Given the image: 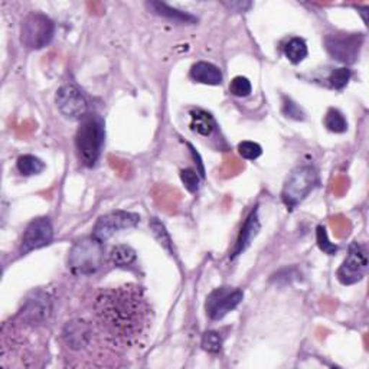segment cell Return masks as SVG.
Instances as JSON below:
<instances>
[{
    "mask_svg": "<svg viewBox=\"0 0 369 369\" xmlns=\"http://www.w3.org/2000/svg\"><path fill=\"white\" fill-rule=\"evenodd\" d=\"M258 231H260V220H258V209L255 207V209L250 213V217L247 218L244 226L241 228V233L238 235L235 249H234L231 258H235V257L241 255L245 250H247L250 247V244L253 242V240L257 237Z\"/></svg>",
    "mask_w": 369,
    "mask_h": 369,
    "instance_id": "13",
    "label": "cell"
},
{
    "mask_svg": "<svg viewBox=\"0 0 369 369\" xmlns=\"http://www.w3.org/2000/svg\"><path fill=\"white\" fill-rule=\"evenodd\" d=\"M136 251L129 247V245H116L110 251V260L113 261V264L117 267H127L133 264L136 261Z\"/></svg>",
    "mask_w": 369,
    "mask_h": 369,
    "instance_id": "19",
    "label": "cell"
},
{
    "mask_svg": "<svg viewBox=\"0 0 369 369\" xmlns=\"http://www.w3.org/2000/svg\"><path fill=\"white\" fill-rule=\"evenodd\" d=\"M283 114L297 121L304 120V112L302 110V107L287 97L283 100Z\"/></svg>",
    "mask_w": 369,
    "mask_h": 369,
    "instance_id": "28",
    "label": "cell"
},
{
    "mask_svg": "<svg viewBox=\"0 0 369 369\" xmlns=\"http://www.w3.org/2000/svg\"><path fill=\"white\" fill-rule=\"evenodd\" d=\"M362 42L361 34H333L325 39L328 52L345 64H353L358 59Z\"/></svg>",
    "mask_w": 369,
    "mask_h": 369,
    "instance_id": "8",
    "label": "cell"
},
{
    "mask_svg": "<svg viewBox=\"0 0 369 369\" xmlns=\"http://www.w3.org/2000/svg\"><path fill=\"white\" fill-rule=\"evenodd\" d=\"M191 129L199 136L208 137L217 129V123L208 112L196 109L191 112Z\"/></svg>",
    "mask_w": 369,
    "mask_h": 369,
    "instance_id": "15",
    "label": "cell"
},
{
    "mask_svg": "<svg viewBox=\"0 0 369 369\" xmlns=\"http://www.w3.org/2000/svg\"><path fill=\"white\" fill-rule=\"evenodd\" d=\"M284 55L290 61L291 64H300L302 61L307 56L309 51H307V45L302 38H291L284 45Z\"/></svg>",
    "mask_w": 369,
    "mask_h": 369,
    "instance_id": "17",
    "label": "cell"
},
{
    "mask_svg": "<svg viewBox=\"0 0 369 369\" xmlns=\"http://www.w3.org/2000/svg\"><path fill=\"white\" fill-rule=\"evenodd\" d=\"M101 325L113 335L127 337L140 333L145 320V300L140 290L120 287L105 290L96 300Z\"/></svg>",
    "mask_w": 369,
    "mask_h": 369,
    "instance_id": "1",
    "label": "cell"
},
{
    "mask_svg": "<svg viewBox=\"0 0 369 369\" xmlns=\"http://www.w3.org/2000/svg\"><path fill=\"white\" fill-rule=\"evenodd\" d=\"M17 167L22 176H34L43 172L45 163L34 155H23L18 159Z\"/></svg>",
    "mask_w": 369,
    "mask_h": 369,
    "instance_id": "18",
    "label": "cell"
},
{
    "mask_svg": "<svg viewBox=\"0 0 369 369\" xmlns=\"http://www.w3.org/2000/svg\"><path fill=\"white\" fill-rule=\"evenodd\" d=\"M317 244H319V249L323 251V253H326L329 255H333L336 251H337V245H335L333 242L329 241L328 238V233H326V228L323 226V225H319L317 226Z\"/></svg>",
    "mask_w": 369,
    "mask_h": 369,
    "instance_id": "26",
    "label": "cell"
},
{
    "mask_svg": "<svg viewBox=\"0 0 369 369\" xmlns=\"http://www.w3.org/2000/svg\"><path fill=\"white\" fill-rule=\"evenodd\" d=\"M138 222H140V217L134 212L114 211L105 213L98 218L94 228H92V237L104 244L120 231L134 228Z\"/></svg>",
    "mask_w": 369,
    "mask_h": 369,
    "instance_id": "6",
    "label": "cell"
},
{
    "mask_svg": "<svg viewBox=\"0 0 369 369\" xmlns=\"http://www.w3.org/2000/svg\"><path fill=\"white\" fill-rule=\"evenodd\" d=\"M180 179L189 192L195 193L199 189V175L193 169H183L180 172Z\"/></svg>",
    "mask_w": 369,
    "mask_h": 369,
    "instance_id": "27",
    "label": "cell"
},
{
    "mask_svg": "<svg viewBox=\"0 0 369 369\" xmlns=\"http://www.w3.org/2000/svg\"><path fill=\"white\" fill-rule=\"evenodd\" d=\"M368 271V254L363 245L353 242L349 247L348 257L337 270V279L345 286L355 284L363 279Z\"/></svg>",
    "mask_w": 369,
    "mask_h": 369,
    "instance_id": "7",
    "label": "cell"
},
{
    "mask_svg": "<svg viewBox=\"0 0 369 369\" xmlns=\"http://www.w3.org/2000/svg\"><path fill=\"white\" fill-rule=\"evenodd\" d=\"M325 126L332 133H345L348 130V121L339 110L329 109L325 116Z\"/></svg>",
    "mask_w": 369,
    "mask_h": 369,
    "instance_id": "20",
    "label": "cell"
},
{
    "mask_svg": "<svg viewBox=\"0 0 369 369\" xmlns=\"http://www.w3.org/2000/svg\"><path fill=\"white\" fill-rule=\"evenodd\" d=\"M55 34V23L46 14L34 12L22 23L21 41L29 50H42L50 45Z\"/></svg>",
    "mask_w": 369,
    "mask_h": 369,
    "instance_id": "5",
    "label": "cell"
},
{
    "mask_svg": "<svg viewBox=\"0 0 369 369\" xmlns=\"http://www.w3.org/2000/svg\"><path fill=\"white\" fill-rule=\"evenodd\" d=\"M350 76H352V72L349 68H336L332 71L329 81L335 89H344L348 85Z\"/></svg>",
    "mask_w": 369,
    "mask_h": 369,
    "instance_id": "25",
    "label": "cell"
},
{
    "mask_svg": "<svg viewBox=\"0 0 369 369\" xmlns=\"http://www.w3.org/2000/svg\"><path fill=\"white\" fill-rule=\"evenodd\" d=\"M104 138L105 130L103 118L96 114H87L81 120V125L75 134L76 153L84 166H96L104 146Z\"/></svg>",
    "mask_w": 369,
    "mask_h": 369,
    "instance_id": "2",
    "label": "cell"
},
{
    "mask_svg": "<svg viewBox=\"0 0 369 369\" xmlns=\"http://www.w3.org/2000/svg\"><path fill=\"white\" fill-rule=\"evenodd\" d=\"M63 335H64V339L68 348L78 350L88 345V342L91 341L92 330L87 321L72 320V321H68V325L65 326Z\"/></svg>",
    "mask_w": 369,
    "mask_h": 369,
    "instance_id": "12",
    "label": "cell"
},
{
    "mask_svg": "<svg viewBox=\"0 0 369 369\" xmlns=\"http://www.w3.org/2000/svg\"><path fill=\"white\" fill-rule=\"evenodd\" d=\"M202 348L209 353H218L222 348V337L218 332H205L202 336Z\"/></svg>",
    "mask_w": 369,
    "mask_h": 369,
    "instance_id": "24",
    "label": "cell"
},
{
    "mask_svg": "<svg viewBox=\"0 0 369 369\" xmlns=\"http://www.w3.org/2000/svg\"><path fill=\"white\" fill-rule=\"evenodd\" d=\"M238 153H240V156L244 158V159L255 160L261 155H263V149H261V146L258 143L245 140V142H241L238 145Z\"/></svg>",
    "mask_w": 369,
    "mask_h": 369,
    "instance_id": "23",
    "label": "cell"
},
{
    "mask_svg": "<svg viewBox=\"0 0 369 369\" xmlns=\"http://www.w3.org/2000/svg\"><path fill=\"white\" fill-rule=\"evenodd\" d=\"M54 238V226L50 218H36L30 222L26 229L21 242V254L25 255L34 250L50 245Z\"/></svg>",
    "mask_w": 369,
    "mask_h": 369,
    "instance_id": "11",
    "label": "cell"
},
{
    "mask_svg": "<svg viewBox=\"0 0 369 369\" xmlns=\"http://www.w3.org/2000/svg\"><path fill=\"white\" fill-rule=\"evenodd\" d=\"M147 8L155 14H159V17H162V18L171 19V21H175V22H180V23H193V22H196V18L192 17V14L184 13V12L178 10L175 8H171L169 5L162 3V2H149Z\"/></svg>",
    "mask_w": 369,
    "mask_h": 369,
    "instance_id": "16",
    "label": "cell"
},
{
    "mask_svg": "<svg viewBox=\"0 0 369 369\" xmlns=\"http://www.w3.org/2000/svg\"><path fill=\"white\" fill-rule=\"evenodd\" d=\"M104 261L103 242L94 237L76 241L68 255V267L75 275H91L100 270Z\"/></svg>",
    "mask_w": 369,
    "mask_h": 369,
    "instance_id": "3",
    "label": "cell"
},
{
    "mask_svg": "<svg viewBox=\"0 0 369 369\" xmlns=\"http://www.w3.org/2000/svg\"><path fill=\"white\" fill-rule=\"evenodd\" d=\"M251 83L249 81V78H245V76H235V78L231 81L229 84V92L235 97H240V98H244V97H249L251 94Z\"/></svg>",
    "mask_w": 369,
    "mask_h": 369,
    "instance_id": "21",
    "label": "cell"
},
{
    "mask_svg": "<svg viewBox=\"0 0 369 369\" xmlns=\"http://www.w3.org/2000/svg\"><path fill=\"white\" fill-rule=\"evenodd\" d=\"M319 182L316 169L310 165L296 167L290 173L282 192L283 202L288 209H295L309 195Z\"/></svg>",
    "mask_w": 369,
    "mask_h": 369,
    "instance_id": "4",
    "label": "cell"
},
{
    "mask_svg": "<svg viewBox=\"0 0 369 369\" xmlns=\"http://www.w3.org/2000/svg\"><path fill=\"white\" fill-rule=\"evenodd\" d=\"M244 293L238 288H231V287H221L215 288L212 293L207 299V315L212 320H220L225 317L229 312H233L234 309L240 306L242 302Z\"/></svg>",
    "mask_w": 369,
    "mask_h": 369,
    "instance_id": "9",
    "label": "cell"
},
{
    "mask_svg": "<svg viewBox=\"0 0 369 369\" xmlns=\"http://www.w3.org/2000/svg\"><path fill=\"white\" fill-rule=\"evenodd\" d=\"M150 228L153 229V234H155V237L159 240V242L163 245V247L173 254V250H172V240H171V237H169V234H167V231H166L165 225H163L160 221H158L156 218H153V220L150 221Z\"/></svg>",
    "mask_w": 369,
    "mask_h": 369,
    "instance_id": "22",
    "label": "cell"
},
{
    "mask_svg": "<svg viewBox=\"0 0 369 369\" xmlns=\"http://www.w3.org/2000/svg\"><path fill=\"white\" fill-rule=\"evenodd\" d=\"M56 107L68 120H83L88 114V103L83 92L72 84L63 85L56 92Z\"/></svg>",
    "mask_w": 369,
    "mask_h": 369,
    "instance_id": "10",
    "label": "cell"
},
{
    "mask_svg": "<svg viewBox=\"0 0 369 369\" xmlns=\"http://www.w3.org/2000/svg\"><path fill=\"white\" fill-rule=\"evenodd\" d=\"M189 75L195 83L207 84V85H220L222 84V80H224L221 70L211 63H205V61L193 64Z\"/></svg>",
    "mask_w": 369,
    "mask_h": 369,
    "instance_id": "14",
    "label": "cell"
}]
</instances>
